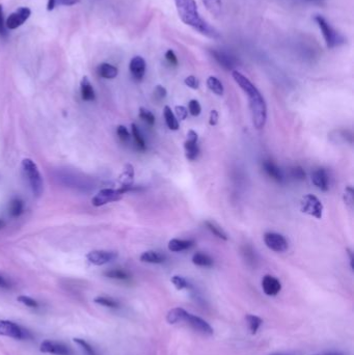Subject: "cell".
<instances>
[{
	"instance_id": "1",
	"label": "cell",
	"mask_w": 354,
	"mask_h": 355,
	"mask_svg": "<svg viewBox=\"0 0 354 355\" xmlns=\"http://www.w3.org/2000/svg\"><path fill=\"white\" fill-rule=\"evenodd\" d=\"M232 76L236 81V83L241 87V90L247 96L253 125L257 130L262 129L267 120V105L264 97L259 90L253 84L252 81L243 75L242 73L235 70L232 73Z\"/></svg>"
},
{
	"instance_id": "2",
	"label": "cell",
	"mask_w": 354,
	"mask_h": 355,
	"mask_svg": "<svg viewBox=\"0 0 354 355\" xmlns=\"http://www.w3.org/2000/svg\"><path fill=\"white\" fill-rule=\"evenodd\" d=\"M177 12L184 24L211 39H218L219 33L202 17L197 10L195 0H175Z\"/></svg>"
},
{
	"instance_id": "3",
	"label": "cell",
	"mask_w": 354,
	"mask_h": 355,
	"mask_svg": "<svg viewBox=\"0 0 354 355\" xmlns=\"http://www.w3.org/2000/svg\"><path fill=\"white\" fill-rule=\"evenodd\" d=\"M22 171L28 181L33 195L39 197L44 191V180L40 173V169L35 162L31 158H25L22 160Z\"/></svg>"
},
{
	"instance_id": "4",
	"label": "cell",
	"mask_w": 354,
	"mask_h": 355,
	"mask_svg": "<svg viewBox=\"0 0 354 355\" xmlns=\"http://www.w3.org/2000/svg\"><path fill=\"white\" fill-rule=\"evenodd\" d=\"M315 21L320 28V31L324 36V40H325L328 48L331 49L337 46H340L341 44H343L345 42L343 36L338 32H337L335 29L330 26V24L326 21L325 18L320 16V15H316Z\"/></svg>"
},
{
	"instance_id": "5",
	"label": "cell",
	"mask_w": 354,
	"mask_h": 355,
	"mask_svg": "<svg viewBox=\"0 0 354 355\" xmlns=\"http://www.w3.org/2000/svg\"><path fill=\"white\" fill-rule=\"evenodd\" d=\"M300 210L302 213L307 214L309 216L321 219L323 215V204L317 196L306 194L301 199Z\"/></svg>"
},
{
	"instance_id": "6",
	"label": "cell",
	"mask_w": 354,
	"mask_h": 355,
	"mask_svg": "<svg viewBox=\"0 0 354 355\" xmlns=\"http://www.w3.org/2000/svg\"><path fill=\"white\" fill-rule=\"evenodd\" d=\"M125 191L123 189H113V188H104L101 189L97 194H96L93 199L92 204L95 207H101L107 205L109 203H113L120 201L122 198Z\"/></svg>"
},
{
	"instance_id": "7",
	"label": "cell",
	"mask_w": 354,
	"mask_h": 355,
	"mask_svg": "<svg viewBox=\"0 0 354 355\" xmlns=\"http://www.w3.org/2000/svg\"><path fill=\"white\" fill-rule=\"evenodd\" d=\"M264 242L266 246L275 253H285L289 248L287 239L282 234L275 232H268L264 235Z\"/></svg>"
},
{
	"instance_id": "8",
	"label": "cell",
	"mask_w": 354,
	"mask_h": 355,
	"mask_svg": "<svg viewBox=\"0 0 354 355\" xmlns=\"http://www.w3.org/2000/svg\"><path fill=\"white\" fill-rule=\"evenodd\" d=\"M0 336L13 338L15 339H23L27 338V331L15 322L0 320Z\"/></svg>"
},
{
	"instance_id": "9",
	"label": "cell",
	"mask_w": 354,
	"mask_h": 355,
	"mask_svg": "<svg viewBox=\"0 0 354 355\" xmlns=\"http://www.w3.org/2000/svg\"><path fill=\"white\" fill-rule=\"evenodd\" d=\"M119 257L116 251L113 250H93L86 255L87 261L96 266H102L114 261Z\"/></svg>"
},
{
	"instance_id": "10",
	"label": "cell",
	"mask_w": 354,
	"mask_h": 355,
	"mask_svg": "<svg viewBox=\"0 0 354 355\" xmlns=\"http://www.w3.org/2000/svg\"><path fill=\"white\" fill-rule=\"evenodd\" d=\"M184 323H186L193 330H195L196 332H198V334H201L203 336L209 337L214 334V330H213L212 326L207 321H205L204 319H202L201 317L195 316L193 314L188 313Z\"/></svg>"
},
{
	"instance_id": "11",
	"label": "cell",
	"mask_w": 354,
	"mask_h": 355,
	"mask_svg": "<svg viewBox=\"0 0 354 355\" xmlns=\"http://www.w3.org/2000/svg\"><path fill=\"white\" fill-rule=\"evenodd\" d=\"M31 15L32 11L29 10L28 7H19L18 10L12 13L10 16L7 17L5 21V27L11 29V31L16 29L21 25H23L25 23V21L31 17Z\"/></svg>"
},
{
	"instance_id": "12",
	"label": "cell",
	"mask_w": 354,
	"mask_h": 355,
	"mask_svg": "<svg viewBox=\"0 0 354 355\" xmlns=\"http://www.w3.org/2000/svg\"><path fill=\"white\" fill-rule=\"evenodd\" d=\"M40 350L43 353H48V354H53V355H73V352L70 347L64 345L63 343H58L55 341H44L41 346Z\"/></svg>"
},
{
	"instance_id": "13",
	"label": "cell",
	"mask_w": 354,
	"mask_h": 355,
	"mask_svg": "<svg viewBox=\"0 0 354 355\" xmlns=\"http://www.w3.org/2000/svg\"><path fill=\"white\" fill-rule=\"evenodd\" d=\"M198 135L193 130H189L187 133V140L184 144V149H185V156L188 160L193 161L197 158L200 154V147L197 145Z\"/></svg>"
},
{
	"instance_id": "14",
	"label": "cell",
	"mask_w": 354,
	"mask_h": 355,
	"mask_svg": "<svg viewBox=\"0 0 354 355\" xmlns=\"http://www.w3.org/2000/svg\"><path fill=\"white\" fill-rule=\"evenodd\" d=\"M212 56L221 66H223V68L226 70H233L235 66H237L238 65L237 58L231 54H228L227 52H225V51L213 50Z\"/></svg>"
},
{
	"instance_id": "15",
	"label": "cell",
	"mask_w": 354,
	"mask_h": 355,
	"mask_svg": "<svg viewBox=\"0 0 354 355\" xmlns=\"http://www.w3.org/2000/svg\"><path fill=\"white\" fill-rule=\"evenodd\" d=\"M129 70L132 77L135 80L141 81L145 77V70H146V64L145 61L142 56H134L131 59L130 65H129Z\"/></svg>"
},
{
	"instance_id": "16",
	"label": "cell",
	"mask_w": 354,
	"mask_h": 355,
	"mask_svg": "<svg viewBox=\"0 0 354 355\" xmlns=\"http://www.w3.org/2000/svg\"><path fill=\"white\" fill-rule=\"evenodd\" d=\"M262 289L268 296H275L282 290V284L272 275H265L262 279Z\"/></svg>"
},
{
	"instance_id": "17",
	"label": "cell",
	"mask_w": 354,
	"mask_h": 355,
	"mask_svg": "<svg viewBox=\"0 0 354 355\" xmlns=\"http://www.w3.org/2000/svg\"><path fill=\"white\" fill-rule=\"evenodd\" d=\"M312 182L321 191H327L329 188L328 174L324 168H318L312 175Z\"/></svg>"
},
{
	"instance_id": "18",
	"label": "cell",
	"mask_w": 354,
	"mask_h": 355,
	"mask_svg": "<svg viewBox=\"0 0 354 355\" xmlns=\"http://www.w3.org/2000/svg\"><path fill=\"white\" fill-rule=\"evenodd\" d=\"M263 169L264 172L266 173L272 180L275 182L282 183L284 181V174L281 168L277 166L276 163H274L272 160H265L263 162Z\"/></svg>"
},
{
	"instance_id": "19",
	"label": "cell",
	"mask_w": 354,
	"mask_h": 355,
	"mask_svg": "<svg viewBox=\"0 0 354 355\" xmlns=\"http://www.w3.org/2000/svg\"><path fill=\"white\" fill-rule=\"evenodd\" d=\"M134 180V168L131 164H127L125 166L122 175L120 176V183L121 189H123L126 194L127 191L131 190L132 185H133Z\"/></svg>"
},
{
	"instance_id": "20",
	"label": "cell",
	"mask_w": 354,
	"mask_h": 355,
	"mask_svg": "<svg viewBox=\"0 0 354 355\" xmlns=\"http://www.w3.org/2000/svg\"><path fill=\"white\" fill-rule=\"evenodd\" d=\"M80 92H81V98H82L83 101H86V102L95 101V99H96L95 90L87 76H84L82 78V80H81Z\"/></svg>"
},
{
	"instance_id": "21",
	"label": "cell",
	"mask_w": 354,
	"mask_h": 355,
	"mask_svg": "<svg viewBox=\"0 0 354 355\" xmlns=\"http://www.w3.org/2000/svg\"><path fill=\"white\" fill-rule=\"evenodd\" d=\"M141 261L147 264H162L166 261V256L155 250H147L141 256Z\"/></svg>"
},
{
	"instance_id": "22",
	"label": "cell",
	"mask_w": 354,
	"mask_h": 355,
	"mask_svg": "<svg viewBox=\"0 0 354 355\" xmlns=\"http://www.w3.org/2000/svg\"><path fill=\"white\" fill-rule=\"evenodd\" d=\"M188 312L182 307L172 308L166 315V321L169 324H179L185 321Z\"/></svg>"
},
{
	"instance_id": "23",
	"label": "cell",
	"mask_w": 354,
	"mask_h": 355,
	"mask_svg": "<svg viewBox=\"0 0 354 355\" xmlns=\"http://www.w3.org/2000/svg\"><path fill=\"white\" fill-rule=\"evenodd\" d=\"M194 245L193 240H183V239H172L168 242V249L173 253H180V251L187 250Z\"/></svg>"
},
{
	"instance_id": "24",
	"label": "cell",
	"mask_w": 354,
	"mask_h": 355,
	"mask_svg": "<svg viewBox=\"0 0 354 355\" xmlns=\"http://www.w3.org/2000/svg\"><path fill=\"white\" fill-rule=\"evenodd\" d=\"M97 72L99 74V76L105 79H113L117 76V74H119V70H117L114 65L107 63H103L99 65Z\"/></svg>"
},
{
	"instance_id": "25",
	"label": "cell",
	"mask_w": 354,
	"mask_h": 355,
	"mask_svg": "<svg viewBox=\"0 0 354 355\" xmlns=\"http://www.w3.org/2000/svg\"><path fill=\"white\" fill-rule=\"evenodd\" d=\"M193 263L194 265L198 266V267H206V268L212 267V266L214 265L213 258L209 255L201 253V251L200 253H196L193 255Z\"/></svg>"
},
{
	"instance_id": "26",
	"label": "cell",
	"mask_w": 354,
	"mask_h": 355,
	"mask_svg": "<svg viewBox=\"0 0 354 355\" xmlns=\"http://www.w3.org/2000/svg\"><path fill=\"white\" fill-rule=\"evenodd\" d=\"M163 115H164L166 126L169 129L173 131H177L179 129V121L177 120V117H176L175 113L172 112L171 107L165 106L163 108Z\"/></svg>"
},
{
	"instance_id": "27",
	"label": "cell",
	"mask_w": 354,
	"mask_h": 355,
	"mask_svg": "<svg viewBox=\"0 0 354 355\" xmlns=\"http://www.w3.org/2000/svg\"><path fill=\"white\" fill-rule=\"evenodd\" d=\"M205 226L206 227L208 228V230L214 235L216 236L217 238L221 239V240H225L226 241L228 239V237L226 235V233L223 230V227L219 226L216 223H214V221H211V220H206L205 221Z\"/></svg>"
},
{
	"instance_id": "28",
	"label": "cell",
	"mask_w": 354,
	"mask_h": 355,
	"mask_svg": "<svg viewBox=\"0 0 354 355\" xmlns=\"http://www.w3.org/2000/svg\"><path fill=\"white\" fill-rule=\"evenodd\" d=\"M131 129H132V136L134 138V142L136 144V146L138 150L141 151H145L146 150V144L145 140L142 134L141 130L137 127L136 124H132L131 125Z\"/></svg>"
},
{
	"instance_id": "29",
	"label": "cell",
	"mask_w": 354,
	"mask_h": 355,
	"mask_svg": "<svg viewBox=\"0 0 354 355\" xmlns=\"http://www.w3.org/2000/svg\"><path fill=\"white\" fill-rule=\"evenodd\" d=\"M104 275L108 278L117 279V280H129L131 278L129 272H127L124 269H120V268L107 270L106 272H104Z\"/></svg>"
},
{
	"instance_id": "30",
	"label": "cell",
	"mask_w": 354,
	"mask_h": 355,
	"mask_svg": "<svg viewBox=\"0 0 354 355\" xmlns=\"http://www.w3.org/2000/svg\"><path fill=\"white\" fill-rule=\"evenodd\" d=\"M207 86L211 92H213L217 96H223L225 93L224 84L221 83V81L218 78L214 77V76H210L207 79Z\"/></svg>"
},
{
	"instance_id": "31",
	"label": "cell",
	"mask_w": 354,
	"mask_h": 355,
	"mask_svg": "<svg viewBox=\"0 0 354 355\" xmlns=\"http://www.w3.org/2000/svg\"><path fill=\"white\" fill-rule=\"evenodd\" d=\"M24 212V203L20 198H14L10 204V215L14 218L21 216Z\"/></svg>"
},
{
	"instance_id": "32",
	"label": "cell",
	"mask_w": 354,
	"mask_h": 355,
	"mask_svg": "<svg viewBox=\"0 0 354 355\" xmlns=\"http://www.w3.org/2000/svg\"><path fill=\"white\" fill-rule=\"evenodd\" d=\"M245 320L247 322L248 328H249L250 332H252V335H256L257 330L260 329L261 325L263 324V320L261 319V318L255 316V315H250V314L246 315Z\"/></svg>"
},
{
	"instance_id": "33",
	"label": "cell",
	"mask_w": 354,
	"mask_h": 355,
	"mask_svg": "<svg viewBox=\"0 0 354 355\" xmlns=\"http://www.w3.org/2000/svg\"><path fill=\"white\" fill-rule=\"evenodd\" d=\"M203 3L214 17H218L221 14V0H203Z\"/></svg>"
},
{
	"instance_id": "34",
	"label": "cell",
	"mask_w": 354,
	"mask_h": 355,
	"mask_svg": "<svg viewBox=\"0 0 354 355\" xmlns=\"http://www.w3.org/2000/svg\"><path fill=\"white\" fill-rule=\"evenodd\" d=\"M95 302L97 303V305H100L105 307H109V308H119L120 307L119 301L112 297H107V296H98V297L95 298Z\"/></svg>"
},
{
	"instance_id": "35",
	"label": "cell",
	"mask_w": 354,
	"mask_h": 355,
	"mask_svg": "<svg viewBox=\"0 0 354 355\" xmlns=\"http://www.w3.org/2000/svg\"><path fill=\"white\" fill-rule=\"evenodd\" d=\"M78 2H80V0H48L47 10L53 11L56 6H70L75 5Z\"/></svg>"
},
{
	"instance_id": "36",
	"label": "cell",
	"mask_w": 354,
	"mask_h": 355,
	"mask_svg": "<svg viewBox=\"0 0 354 355\" xmlns=\"http://www.w3.org/2000/svg\"><path fill=\"white\" fill-rule=\"evenodd\" d=\"M74 342H75L80 348L84 352L85 355H98L96 350L93 348V347L88 344L85 339H74Z\"/></svg>"
},
{
	"instance_id": "37",
	"label": "cell",
	"mask_w": 354,
	"mask_h": 355,
	"mask_svg": "<svg viewBox=\"0 0 354 355\" xmlns=\"http://www.w3.org/2000/svg\"><path fill=\"white\" fill-rule=\"evenodd\" d=\"M171 280L177 290H184V289H189L190 288V285L187 282V279L184 278L183 276L174 275Z\"/></svg>"
},
{
	"instance_id": "38",
	"label": "cell",
	"mask_w": 354,
	"mask_h": 355,
	"mask_svg": "<svg viewBox=\"0 0 354 355\" xmlns=\"http://www.w3.org/2000/svg\"><path fill=\"white\" fill-rule=\"evenodd\" d=\"M139 117L150 126H153L155 124V121H156L155 120V115L150 112V110H147L144 107L139 109Z\"/></svg>"
},
{
	"instance_id": "39",
	"label": "cell",
	"mask_w": 354,
	"mask_h": 355,
	"mask_svg": "<svg viewBox=\"0 0 354 355\" xmlns=\"http://www.w3.org/2000/svg\"><path fill=\"white\" fill-rule=\"evenodd\" d=\"M18 301L21 302L22 305H24L27 307H31V308H38L40 307L39 302L36 301L35 299H33L32 297H29V296H24V295L19 296V297H18Z\"/></svg>"
},
{
	"instance_id": "40",
	"label": "cell",
	"mask_w": 354,
	"mask_h": 355,
	"mask_svg": "<svg viewBox=\"0 0 354 355\" xmlns=\"http://www.w3.org/2000/svg\"><path fill=\"white\" fill-rule=\"evenodd\" d=\"M188 110L191 115L193 116H198L202 113V106L200 104V102L197 100H190L188 103Z\"/></svg>"
},
{
	"instance_id": "41",
	"label": "cell",
	"mask_w": 354,
	"mask_h": 355,
	"mask_svg": "<svg viewBox=\"0 0 354 355\" xmlns=\"http://www.w3.org/2000/svg\"><path fill=\"white\" fill-rule=\"evenodd\" d=\"M344 202L348 207H350V208H352V207H353V204H354V190H353L352 186H347L345 188Z\"/></svg>"
},
{
	"instance_id": "42",
	"label": "cell",
	"mask_w": 354,
	"mask_h": 355,
	"mask_svg": "<svg viewBox=\"0 0 354 355\" xmlns=\"http://www.w3.org/2000/svg\"><path fill=\"white\" fill-rule=\"evenodd\" d=\"M116 134H117V136H119V138L122 140V142H124V143L129 142L130 138H131L130 132L128 131V129L125 127V126H122V125L117 127Z\"/></svg>"
},
{
	"instance_id": "43",
	"label": "cell",
	"mask_w": 354,
	"mask_h": 355,
	"mask_svg": "<svg viewBox=\"0 0 354 355\" xmlns=\"http://www.w3.org/2000/svg\"><path fill=\"white\" fill-rule=\"evenodd\" d=\"M291 176L292 178H294L295 180H298V181H304L306 180V172L305 169L302 168L301 166H295L291 169Z\"/></svg>"
},
{
	"instance_id": "44",
	"label": "cell",
	"mask_w": 354,
	"mask_h": 355,
	"mask_svg": "<svg viewBox=\"0 0 354 355\" xmlns=\"http://www.w3.org/2000/svg\"><path fill=\"white\" fill-rule=\"evenodd\" d=\"M175 113H176L175 115L177 117V120L184 121V120H186L188 116V110L186 107H184V106H176Z\"/></svg>"
},
{
	"instance_id": "45",
	"label": "cell",
	"mask_w": 354,
	"mask_h": 355,
	"mask_svg": "<svg viewBox=\"0 0 354 355\" xmlns=\"http://www.w3.org/2000/svg\"><path fill=\"white\" fill-rule=\"evenodd\" d=\"M184 83H185L188 87L193 88V90H197L200 87V82H198V79L195 76H188L184 80Z\"/></svg>"
},
{
	"instance_id": "46",
	"label": "cell",
	"mask_w": 354,
	"mask_h": 355,
	"mask_svg": "<svg viewBox=\"0 0 354 355\" xmlns=\"http://www.w3.org/2000/svg\"><path fill=\"white\" fill-rule=\"evenodd\" d=\"M166 95H167V92H166V88L163 87L162 85H157L156 87H155L154 90V96L155 98H156L157 100H163L166 98Z\"/></svg>"
},
{
	"instance_id": "47",
	"label": "cell",
	"mask_w": 354,
	"mask_h": 355,
	"mask_svg": "<svg viewBox=\"0 0 354 355\" xmlns=\"http://www.w3.org/2000/svg\"><path fill=\"white\" fill-rule=\"evenodd\" d=\"M165 58L166 61L171 64L172 65H178V57H177L176 53L174 52L173 50H167L165 53Z\"/></svg>"
},
{
	"instance_id": "48",
	"label": "cell",
	"mask_w": 354,
	"mask_h": 355,
	"mask_svg": "<svg viewBox=\"0 0 354 355\" xmlns=\"http://www.w3.org/2000/svg\"><path fill=\"white\" fill-rule=\"evenodd\" d=\"M11 288H12L11 280L0 273V289L9 290V289H11Z\"/></svg>"
},
{
	"instance_id": "49",
	"label": "cell",
	"mask_w": 354,
	"mask_h": 355,
	"mask_svg": "<svg viewBox=\"0 0 354 355\" xmlns=\"http://www.w3.org/2000/svg\"><path fill=\"white\" fill-rule=\"evenodd\" d=\"M6 34L5 32V22L3 18V10L2 5L0 4V36H4Z\"/></svg>"
},
{
	"instance_id": "50",
	"label": "cell",
	"mask_w": 354,
	"mask_h": 355,
	"mask_svg": "<svg viewBox=\"0 0 354 355\" xmlns=\"http://www.w3.org/2000/svg\"><path fill=\"white\" fill-rule=\"evenodd\" d=\"M218 118H219V115H218V113L216 112V110L215 109L211 110L210 117H209L210 126H216L217 123H218Z\"/></svg>"
},
{
	"instance_id": "51",
	"label": "cell",
	"mask_w": 354,
	"mask_h": 355,
	"mask_svg": "<svg viewBox=\"0 0 354 355\" xmlns=\"http://www.w3.org/2000/svg\"><path fill=\"white\" fill-rule=\"evenodd\" d=\"M346 251H347V254H348V256H349V258H350V266H351V268L353 269L354 267H353V254H352V251H351V249H350V248H347V249H346Z\"/></svg>"
},
{
	"instance_id": "52",
	"label": "cell",
	"mask_w": 354,
	"mask_h": 355,
	"mask_svg": "<svg viewBox=\"0 0 354 355\" xmlns=\"http://www.w3.org/2000/svg\"><path fill=\"white\" fill-rule=\"evenodd\" d=\"M315 355H344L338 352H329V353H324V354H315Z\"/></svg>"
},
{
	"instance_id": "53",
	"label": "cell",
	"mask_w": 354,
	"mask_h": 355,
	"mask_svg": "<svg viewBox=\"0 0 354 355\" xmlns=\"http://www.w3.org/2000/svg\"><path fill=\"white\" fill-rule=\"evenodd\" d=\"M4 226H5V223H4V221L2 219H0V230H1V228H3Z\"/></svg>"
},
{
	"instance_id": "54",
	"label": "cell",
	"mask_w": 354,
	"mask_h": 355,
	"mask_svg": "<svg viewBox=\"0 0 354 355\" xmlns=\"http://www.w3.org/2000/svg\"><path fill=\"white\" fill-rule=\"evenodd\" d=\"M271 355H288V354H283V353H275V354H271Z\"/></svg>"
}]
</instances>
